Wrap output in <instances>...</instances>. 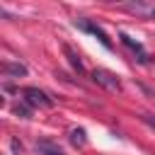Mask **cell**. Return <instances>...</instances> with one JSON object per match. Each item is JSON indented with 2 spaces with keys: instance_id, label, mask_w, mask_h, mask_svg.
<instances>
[{
  "instance_id": "8fae6325",
  "label": "cell",
  "mask_w": 155,
  "mask_h": 155,
  "mask_svg": "<svg viewBox=\"0 0 155 155\" xmlns=\"http://www.w3.org/2000/svg\"><path fill=\"white\" fill-rule=\"evenodd\" d=\"M140 121H143L145 126H150V128L155 131V114H148V111H145V114H140Z\"/></svg>"
},
{
  "instance_id": "7a4b0ae2",
  "label": "cell",
  "mask_w": 155,
  "mask_h": 155,
  "mask_svg": "<svg viewBox=\"0 0 155 155\" xmlns=\"http://www.w3.org/2000/svg\"><path fill=\"white\" fill-rule=\"evenodd\" d=\"M92 80H94L97 85L107 87V90H121L119 75H114V73H109V70H104V68H94V70H92Z\"/></svg>"
},
{
  "instance_id": "5b68a950",
  "label": "cell",
  "mask_w": 155,
  "mask_h": 155,
  "mask_svg": "<svg viewBox=\"0 0 155 155\" xmlns=\"http://www.w3.org/2000/svg\"><path fill=\"white\" fill-rule=\"evenodd\" d=\"M36 153H39V155H65L63 148H61L58 143L48 140V138H39V140H36Z\"/></svg>"
},
{
  "instance_id": "3957f363",
  "label": "cell",
  "mask_w": 155,
  "mask_h": 155,
  "mask_svg": "<svg viewBox=\"0 0 155 155\" xmlns=\"http://www.w3.org/2000/svg\"><path fill=\"white\" fill-rule=\"evenodd\" d=\"M75 27H80L82 31H90L92 36H97L104 48H111V41H109V36H107V31H104L102 27H97L94 22H90V19H75Z\"/></svg>"
},
{
  "instance_id": "7c38bea8",
  "label": "cell",
  "mask_w": 155,
  "mask_h": 155,
  "mask_svg": "<svg viewBox=\"0 0 155 155\" xmlns=\"http://www.w3.org/2000/svg\"><path fill=\"white\" fill-rule=\"evenodd\" d=\"M10 145H12V150H15V153H22V143H19L17 138H12V143H10Z\"/></svg>"
},
{
  "instance_id": "30bf717a",
  "label": "cell",
  "mask_w": 155,
  "mask_h": 155,
  "mask_svg": "<svg viewBox=\"0 0 155 155\" xmlns=\"http://www.w3.org/2000/svg\"><path fill=\"white\" fill-rule=\"evenodd\" d=\"M15 114L22 116V119H29V116H31V107H29V104H17V107H15Z\"/></svg>"
},
{
  "instance_id": "6da1fadb",
  "label": "cell",
  "mask_w": 155,
  "mask_h": 155,
  "mask_svg": "<svg viewBox=\"0 0 155 155\" xmlns=\"http://www.w3.org/2000/svg\"><path fill=\"white\" fill-rule=\"evenodd\" d=\"M22 97H24V102L29 107H39V109H51L53 107V99L44 90H39V87H24L22 90Z\"/></svg>"
},
{
  "instance_id": "9c48e42d",
  "label": "cell",
  "mask_w": 155,
  "mask_h": 155,
  "mask_svg": "<svg viewBox=\"0 0 155 155\" xmlns=\"http://www.w3.org/2000/svg\"><path fill=\"white\" fill-rule=\"evenodd\" d=\"M70 143H73V145H78V148H82V145L87 143L85 131H82V128H73V131H70Z\"/></svg>"
},
{
  "instance_id": "277c9868",
  "label": "cell",
  "mask_w": 155,
  "mask_h": 155,
  "mask_svg": "<svg viewBox=\"0 0 155 155\" xmlns=\"http://www.w3.org/2000/svg\"><path fill=\"white\" fill-rule=\"evenodd\" d=\"M121 7H124L126 12H133V15L155 19V5H150V2H126V5H121Z\"/></svg>"
},
{
  "instance_id": "52a82bcc",
  "label": "cell",
  "mask_w": 155,
  "mask_h": 155,
  "mask_svg": "<svg viewBox=\"0 0 155 155\" xmlns=\"http://www.w3.org/2000/svg\"><path fill=\"white\" fill-rule=\"evenodd\" d=\"M121 41H124V46H128L133 53H138V61H140V63H148V53L143 51V46H140L136 39H131L128 34H121Z\"/></svg>"
},
{
  "instance_id": "8992f818",
  "label": "cell",
  "mask_w": 155,
  "mask_h": 155,
  "mask_svg": "<svg viewBox=\"0 0 155 155\" xmlns=\"http://www.w3.org/2000/svg\"><path fill=\"white\" fill-rule=\"evenodd\" d=\"M2 73H5V78H24L27 75V65L17 63V61H5L2 63Z\"/></svg>"
},
{
  "instance_id": "ba28073f",
  "label": "cell",
  "mask_w": 155,
  "mask_h": 155,
  "mask_svg": "<svg viewBox=\"0 0 155 155\" xmlns=\"http://www.w3.org/2000/svg\"><path fill=\"white\" fill-rule=\"evenodd\" d=\"M63 53L68 56V63L73 65V70H78V73L82 75V73H85V65H82V61H80V56H78V53H75V51H73V48H70L68 44H63Z\"/></svg>"
}]
</instances>
